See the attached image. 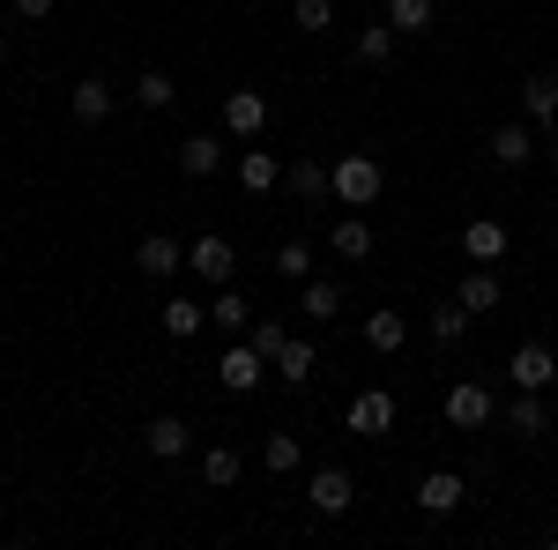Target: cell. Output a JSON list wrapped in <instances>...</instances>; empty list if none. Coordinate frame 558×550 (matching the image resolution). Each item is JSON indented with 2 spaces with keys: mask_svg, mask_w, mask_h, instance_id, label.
Wrapping results in <instances>:
<instances>
[{
  "mask_svg": "<svg viewBox=\"0 0 558 550\" xmlns=\"http://www.w3.org/2000/svg\"><path fill=\"white\" fill-rule=\"evenodd\" d=\"M328 179H336V201H343V209H373V201H380V157H373V149L336 157Z\"/></svg>",
  "mask_w": 558,
  "mask_h": 550,
  "instance_id": "1",
  "label": "cell"
},
{
  "mask_svg": "<svg viewBox=\"0 0 558 550\" xmlns=\"http://www.w3.org/2000/svg\"><path fill=\"white\" fill-rule=\"evenodd\" d=\"M507 380H514V394H551L558 387V350L551 342H521L514 357H507Z\"/></svg>",
  "mask_w": 558,
  "mask_h": 550,
  "instance_id": "2",
  "label": "cell"
},
{
  "mask_svg": "<svg viewBox=\"0 0 558 550\" xmlns=\"http://www.w3.org/2000/svg\"><path fill=\"white\" fill-rule=\"evenodd\" d=\"M492 417H499V402H492L484 380H454L447 387V424H454V431H484Z\"/></svg>",
  "mask_w": 558,
  "mask_h": 550,
  "instance_id": "3",
  "label": "cell"
},
{
  "mask_svg": "<svg viewBox=\"0 0 558 550\" xmlns=\"http://www.w3.org/2000/svg\"><path fill=\"white\" fill-rule=\"evenodd\" d=\"M305 506L320 513V521H343L357 506V484H350V468H313V484H305Z\"/></svg>",
  "mask_w": 558,
  "mask_h": 550,
  "instance_id": "4",
  "label": "cell"
},
{
  "mask_svg": "<svg viewBox=\"0 0 558 550\" xmlns=\"http://www.w3.org/2000/svg\"><path fill=\"white\" fill-rule=\"evenodd\" d=\"M268 372H276V365H268V357H260L254 342L239 335L231 350H223V365H216V387H231V394H254V387L268 380Z\"/></svg>",
  "mask_w": 558,
  "mask_h": 550,
  "instance_id": "5",
  "label": "cell"
},
{
  "mask_svg": "<svg viewBox=\"0 0 558 550\" xmlns=\"http://www.w3.org/2000/svg\"><path fill=\"white\" fill-rule=\"evenodd\" d=\"M395 417H402V410H395V394H387V387L350 394V431H357V439H387V431H395Z\"/></svg>",
  "mask_w": 558,
  "mask_h": 550,
  "instance_id": "6",
  "label": "cell"
},
{
  "mask_svg": "<svg viewBox=\"0 0 558 550\" xmlns=\"http://www.w3.org/2000/svg\"><path fill=\"white\" fill-rule=\"evenodd\" d=\"M186 268H194L202 283H216V291H223V283H231V268H239V254H231V239H216V231H202V239L186 246Z\"/></svg>",
  "mask_w": 558,
  "mask_h": 550,
  "instance_id": "7",
  "label": "cell"
},
{
  "mask_svg": "<svg viewBox=\"0 0 558 550\" xmlns=\"http://www.w3.org/2000/svg\"><path fill=\"white\" fill-rule=\"evenodd\" d=\"M462 499H470V476H462V468H432L425 484H417V506H425L432 521H447Z\"/></svg>",
  "mask_w": 558,
  "mask_h": 550,
  "instance_id": "8",
  "label": "cell"
},
{
  "mask_svg": "<svg viewBox=\"0 0 558 550\" xmlns=\"http://www.w3.org/2000/svg\"><path fill=\"white\" fill-rule=\"evenodd\" d=\"M260 127H268V97H260V89H231V97H223V134L254 142Z\"/></svg>",
  "mask_w": 558,
  "mask_h": 550,
  "instance_id": "9",
  "label": "cell"
},
{
  "mask_svg": "<svg viewBox=\"0 0 558 550\" xmlns=\"http://www.w3.org/2000/svg\"><path fill=\"white\" fill-rule=\"evenodd\" d=\"M462 260L499 268V260H507V223H499V216H476V223H462Z\"/></svg>",
  "mask_w": 558,
  "mask_h": 550,
  "instance_id": "10",
  "label": "cell"
},
{
  "mask_svg": "<svg viewBox=\"0 0 558 550\" xmlns=\"http://www.w3.org/2000/svg\"><path fill=\"white\" fill-rule=\"evenodd\" d=\"M68 112H75V127H105L112 120V83L105 75H83V83L68 89Z\"/></svg>",
  "mask_w": 558,
  "mask_h": 550,
  "instance_id": "11",
  "label": "cell"
},
{
  "mask_svg": "<svg viewBox=\"0 0 558 550\" xmlns=\"http://www.w3.org/2000/svg\"><path fill=\"white\" fill-rule=\"evenodd\" d=\"M134 268H142V283H165V276H179V268H186V254H179L165 231H149V239L134 246Z\"/></svg>",
  "mask_w": 558,
  "mask_h": 550,
  "instance_id": "12",
  "label": "cell"
},
{
  "mask_svg": "<svg viewBox=\"0 0 558 550\" xmlns=\"http://www.w3.org/2000/svg\"><path fill=\"white\" fill-rule=\"evenodd\" d=\"M462 305H470L476 320H484V313H499V297H507V283H499V268H484V260H470V276H462Z\"/></svg>",
  "mask_w": 558,
  "mask_h": 550,
  "instance_id": "13",
  "label": "cell"
},
{
  "mask_svg": "<svg viewBox=\"0 0 558 550\" xmlns=\"http://www.w3.org/2000/svg\"><path fill=\"white\" fill-rule=\"evenodd\" d=\"M521 112H529V127L558 134V75H529L521 83Z\"/></svg>",
  "mask_w": 558,
  "mask_h": 550,
  "instance_id": "14",
  "label": "cell"
},
{
  "mask_svg": "<svg viewBox=\"0 0 558 550\" xmlns=\"http://www.w3.org/2000/svg\"><path fill=\"white\" fill-rule=\"evenodd\" d=\"M142 447H149L157 462H179V454L194 447V431H186V417H149L142 424Z\"/></svg>",
  "mask_w": 558,
  "mask_h": 550,
  "instance_id": "15",
  "label": "cell"
},
{
  "mask_svg": "<svg viewBox=\"0 0 558 550\" xmlns=\"http://www.w3.org/2000/svg\"><path fill=\"white\" fill-rule=\"evenodd\" d=\"M283 186L299 194V201H336V179L320 157H299V164H283Z\"/></svg>",
  "mask_w": 558,
  "mask_h": 550,
  "instance_id": "16",
  "label": "cell"
},
{
  "mask_svg": "<svg viewBox=\"0 0 558 550\" xmlns=\"http://www.w3.org/2000/svg\"><path fill=\"white\" fill-rule=\"evenodd\" d=\"M179 171H186V179H216V171H223V142H216V134H186V142H179Z\"/></svg>",
  "mask_w": 558,
  "mask_h": 550,
  "instance_id": "17",
  "label": "cell"
},
{
  "mask_svg": "<svg viewBox=\"0 0 558 550\" xmlns=\"http://www.w3.org/2000/svg\"><path fill=\"white\" fill-rule=\"evenodd\" d=\"M410 342V320L395 313V305H373V320H365V350H380V357H395Z\"/></svg>",
  "mask_w": 558,
  "mask_h": 550,
  "instance_id": "18",
  "label": "cell"
},
{
  "mask_svg": "<svg viewBox=\"0 0 558 550\" xmlns=\"http://www.w3.org/2000/svg\"><path fill=\"white\" fill-rule=\"evenodd\" d=\"M470 320H476V313L462 305V297H439V305H432V320H425V328H432V342H439V350H454V342L470 335Z\"/></svg>",
  "mask_w": 558,
  "mask_h": 550,
  "instance_id": "19",
  "label": "cell"
},
{
  "mask_svg": "<svg viewBox=\"0 0 558 550\" xmlns=\"http://www.w3.org/2000/svg\"><path fill=\"white\" fill-rule=\"evenodd\" d=\"M157 320H165V335H172V342H194L202 328H209V305H202V297H172Z\"/></svg>",
  "mask_w": 558,
  "mask_h": 550,
  "instance_id": "20",
  "label": "cell"
},
{
  "mask_svg": "<svg viewBox=\"0 0 558 550\" xmlns=\"http://www.w3.org/2000/svg\"><path fill=\"white\" fill-rule=\"evenodd\" d=\"M387 23H395V38H425L439 23V0H387Z\"/></svg>",
  "mask_w": 558,
  "mask_h": 550,
  "instance_id": "21",
  "label": "cell"
},
{
  "mask_svg": "<svg viewBox=\"0 0 558 550\" xmlns=\"http://www.w3.org/2000/svg\"><path fill=\"white\" fill-rule=\"evenodd\" d=\"M492 157H499V164H529V157H536V127L499 120V127H492Z\"/></svg>",
  "mask_w": 558,
  "mask_h": 550,
  "instance_id": "22",
  "label": "cell"
},
{
  "mask_svg": "<svg viewBox=\"0 0 558 550\" xmlns=\"http://www.w3.org/2000/svg\"><path fill=\"white\" fill-rule=\"evenodd\" d=\"M507 431H514V439H544V431H551L544 394H514V402H507Z\"/></svg>",
  "mask_w": 558,
  "mask_h": 550,
  "instance_id": "23",
  "label": "cell"
},
{
  "mask_svg": "<svg viewBox=\"0 0 558 550\" xmlns=\"http://www.w3.org/2000/svg\"><path fill=\"white\" fill-rule=\"evenodd\" d=\"M209 328H223V335H246V328H254V305H246V297L223 283V291L209 297Z\"/></svg>",
  "mask_w": 558,
  "mask_h": 550,
  "instance_id": "24",
  "label": "cell"
},
{
  "mask_svg": "<svg viewBox=\"0 0 558 550\" xmlns=\"http://www.w3.org/2000/svg\"><path fill=\"white\" fill-rule=\"evenodd\" d=\"M328 254L336 260H365L373 254V223H365V216H343V223L328 231Z\"/></svg>",
  "mask_w": 558,
  "mask_h": 550,
  "instance_id": "25",
  "label": "cell"
},
{
  "mask_svg": "<svg viewBox=\"0 0 558 550\" xmlns=\"http://www.w3.org/2000/svg\"><path fill=\"white\" fill-rule=\"evenodd\" d=\"M336 313H343V291L320 283V276H305L299 283V320H336Z\"/></svg>",
  "mask_w": 558,
  "mask_h": 550,
  "instance_id": "26",
  "label": "cell"
},
{
  "mask_svg": "<svg viewBox=\"0 0 558 550\" xmlns=\"http://www.w3.org/2000/svg\"><path fill=\"white\" fill-rule=\"evenodd\" d=\"M299 462H305L299 431H268V439H260V468H268V476H291Z\"/></svg>",
  "mask_w": 558,
  "mask_h": 550,
  "instance_id": "27",
  "label": "cell"
},
{
  "mask_svg": "<svg viewBox=\"0 0 558 550\" xmlns=\"http://www.w3.org/2000/svg\"><path fill=\"white\" fill-rule=\"evenodd\" d=\"M239 186H246V194H268V186H283V164H276L268 149H246V157H239Z\"/></svg>",
  "mask_w": 558,
  "mask_h": 550,
  "instance_id": "28",
  "label": "cell"
},
{
  "mask_svg": "<svg viewBox=\"0 0 558 550\" xmlns=\"http://www.w3.org/2000/svg\"><path fill=\"white\" fill-rule=\"evenodd\" d=\"M313 365H320V357H313V342H305V335H291L283 350H276V380H291V387L313 380Z\"/></svg>",
  "mask_w": 558,
  "mask_h": 550,
  "instance_id": "29",
  "label": "cell"
},
{
  "mask_svg": "<svg viewBox=\"0 0 558 550\" xmlns=\"http://www.w3.org/2000/svg\"><path fill=\"white\" fill-rule=\"evenodd\" d=\"M239 447H209V454H202V484H209V491H231V484H239Z\"/></svg>",
  "mask_w": 558,
  "mask_h": 550,
  "instance_id": "30",
  "label": "cell"
},
{
  "mask_svg": "<svg viewBox=\"0 0 558 550\" xmlns=\"http://www.w3.org/2000/svg\"><path fill=\"white\" fill-rule=\"evenodd\" d=\"M134 97H142V112H172V105H179V83L165 75V68H149V75L134 83Z\"/></svg>",
  "mask_w": 558,
  "mask_h": 550,
  "instance_id": "31",
  "label": "cell"
},
{
  "mask_svg": "<svg viewBox=\"0 0 558 550\" xmlns=\"http://www.w3.org/2000/svg\"><path fill=\"white\" fill-rule=\"evenodd\" d=\"M291 23H299L305 38H328L336 30V0H291Z\"/></svg>",
  "mask_w": 558,
  "mask_h": 550,
  "instance_id": "32",
  "label": "cell"
},
{
  "mask_svg": "<svg viewBox=\"0 0 558 550\" xmlns=\"http://www.w3.org/2000/svg\"><path fill=\"white\" fill-rule=\"evenodd\" d=\"M395 23H365V30H357V60H373V68H387V60H395Z\"/></svg>",
  "mask_w": 558,
  "mask_h": 550,
  "instance_id": "33",
  "label": "cell"
},
{
  "mask_svg": "<svg viewBox=\"0 0 558 550\" xmlns=\"http://www.w3.org/2000/svg\"><path fill=\"white\" fill-rule=\"evenodd\" d=\"M276 276H283V283H305V276H313V246H305V239H283V246H276Z\"/></svg>",
  "mask_w": 558,
  "mask_h": 550,
  "instance_id": "34",
  "label": "cell"
},
{
  "mask_svg": "<svg viewBox=\"0 0 558 550\" xmlns=\"http://www.w3.org/2000/svg\"><path fill=\"white\" fill-rule=\"evenodd\" d=\"M246 342H254L260 357H268V365H276V350H283V342H291V328H283V320H254V328H246Z\"/></svg>",
  "mask_w": 558,
  "mask_h": 550,
  "instance_id": "35",
  "label": "cell"
},
{
  "mask_svg": "<svg viewBox=\"0 0 558 550\" xmlns=\"http://www.w3.org/2000/svg\"><path fill=\"white\" fill-rule=\"evenodd\" d=\"M52 8H60V0H15V15H23V23H45Z\"/></svg>",
  "mask_w": 558,
  "mask_h": 550,
  "instance_id": "36",
  "label": "cell"
},
{
  "mask_svg": "<svg viewBox=\"0 0 558 550\" xmlns=\"http://www.w3.org/2000/svg\"><path fill=\"white\" fill-rule=\"evenodd\" d=\"M0 60H8V30H0Z\"/></svg>",
  "mask_w": 558,
  "mask_h": 550,
  "instance_id": "37",
  "label": "cell"
},
{
  "mask_svg": "<svg viewBox=\"0 0 558 550\" xmlns=\"http://www.w3.org/2000/svg\"><path fill=\"white\" fill-rule=\"evenodd\" d=\"M551 543H558V536H551Z\"/></svg>",
  "mask_w": 558,
  "mask_h": 550,
  "instance_id": "38",
  "label": "cell"
},
{
  "mask_svg": "<svg viewBox=\"0 0 558 550\" xmlns=\"http://www.w3.org/2000/svg\"><path fill=\"white\" fill-rule=\"evenodd\" d=\"M551 424H558V417H551Z\"/></svg>",
  "mask_w": 558,
  "mask_h": 550,
  "instance_id": "39",
  "label": "cell"
}]
</instances>
